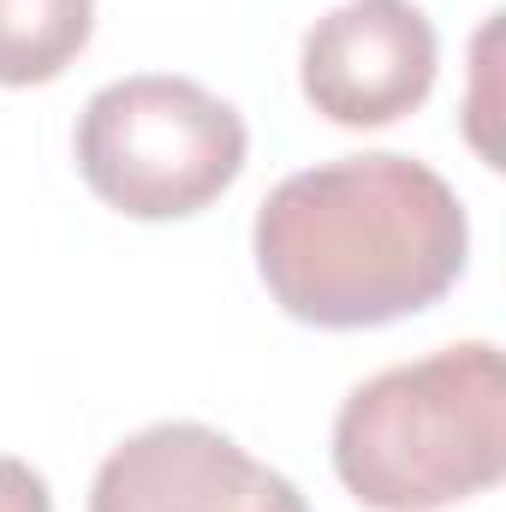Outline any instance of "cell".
<instances>
[{"label": "cell", "mask_w": 506, "mask_h": 512, "mask_svg": "<svg viewBox=\"0 0 506 512\" xmlns=\"http://www.w3.org/2000/svg\"><path fill=\"white\" fill-rule=\"evenodd\" d=\"M251 251L292 322L358 334L405 322L459 286L471 215L429 161L370 149L286 173L256 209Z\"/></svg>", "instance_id": "6da1fadb"}, {"label": "cell", "mask_w": 506, "mask_h": 512, "mask_svg": "<svg viewBox=\"0 0 506 512\" xmlns=\"http://www.w3.org/2000/svg\"><path fill=\"white\" fill-rule=\"evenodd\" d=\"M334 477L370 512H441L489 495L506 477L501 346L459 340L358 382L334 417Z\"/></svg>", "instance_id": "7a4b0ae2"}, {"label": "cell", "mask_w": 506, "mask_h": 512, "mask_svg": "<svg viewBox=\"0 0 506 512\" xmlns=\"http://www.w3.org/2000/svg\"><path fill=\"white\" fill-rule=\"evenodd\" d=\"M84 185L131 221H185L233 191L251 131L197 78L137 72L102 84L72 131Z\"/></svg>", "instance_id": "3957f363"}, {"label": "cell", "mask_w": 506, "mask_h": 512, "mask_svg": "<svg viewBox=\"0 0 506 512\" xmlns=\"http://www.w3.org/2000/svg\"><path fill=\"white\" fill-rule=\"evenodd\" d=\"M441 36L417 0H340L304 30V102L346 131H376L417 114L435 90Z\"/></svg>", "instance_id": "277c9868"}, {"label": "cell", "mask_w": 506, "mask_h": 512, "mask_svg": "<svg viewBox=\"0 0 506 512\" xmlns=\"http://www.w3.org/2000/svg\"><path fill=\"white\" fill-rule=\"evenodd\" d=\"M90 512H310V501L233 435L167 417L126 435L102 459Z\"/></svg>", "instance_id": "5b68a950"}, {"label": "cell", "mask_w": 506, "mask_h": 512, "mask_svg": "<svg viewBox=\"0 0 506 512\" xmlns=\"http://www.w3.org/2000/svg\"><path fill=\"white\" fill-rule=\"evenodd\" d=\"M96 36V0H0V84H54Z\"/></svg>", "instance_id": "8992f818"}, {"label": "cell", "mask_w": 506, "mask_h": 512, "mask_svg": "<svg viewBox=\"0 0 506 512\" xmlns=\"http://www.w3.org/2000/svg\"><path fill=\"white\" fill-rule=\"evenodd\" d=\"M0 512H54L48 477L12 453H0Z\"/></svg>", "instance_id": "52a82bcc"}]
</instances>
